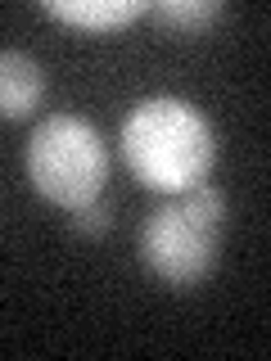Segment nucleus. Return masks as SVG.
Returning a JSON list of instances; mask_svg holds the SVG:
<instances>
[{
  "label": "nucleus",
  "mask_w": 271,
  "mask_h": 361,
  "mask_svg": "<svg viewBox=\"0 0 271 361\" xmlns=\"http://www.w3.org/2000/svg\"><path fill=\"white\" fill-rule=\"evenodd\" d=\"M68 226H73L77 235H104L109 226H113V208H109V203H100V199H90V203H82V208L68 212Z\"/></svg>",
  "instance_id": "nucleus-7"
},
{
  "label": "nucleus",
  "mask_w": 271,
  "mask_h": 361,
  "mask_svg": "<svg viewBox=\"0 0 271 361\" xmlns=\"http://www.w3.org/2000/svg\"><path fill=\"white\" fill-rule=\"evenodd\" d=\"M45 68L23 50H0V118L18 122L41 104Z\"/></svg>",
  "instance_id": "nucleus-4"
},
{
  "label": "nucleus",
  "mask_w": 271,
  "mask_h": 361,
  "mask_svg": "<svg viewBox=\"0 0 271 361\" xmlns=\"http://www.w3.org/2000/svg\"><path fill=\"white\" fill-rule=\"evenodd\" d=\"M145 0H45V14L82 32H118L145 14Z\"/></svg>",
  "instance_id": "nucleus-5"
},
{
  "label": "nucleus",
  "mask_w": 271,
  "mask_h": 361,
  "mask_svg": "<svg viewBox=\"0 0 271 361\" xmlns=\"http://www.w3.org/2000/svg\"><path fill=\"white\" fill-rule=\"evenodd\" d=\"M122 158L145 190L186 195L217 163V131L190 99L150 95L122 118Z\"/></svg>",
  "instance_id": "nucleus-1"
},
{
  "label": "nucleus",
  "mask_w": 271,
  "mask_h": 361,
  "mask_svg": "<svg viewBox=\"0 0 271 361\" xmlns=\"http://www.w3.org/2000/svg\"><path fill=\"white\" fill-rule=\"evenodd\" d=\"M23 167H28V180L41 199L73 212L82 203L100 199V190L109 180V149L86 118L54 113L32 131Z\"/></svg>",
  "instance_id": "nucleus-3"
},
{
  "label": "nucleus",
  "mask_w": 271,
  "mask_h": 361,
  "mask_svg": "<svg viewBox=\"0 0 271 361\" xmlns=\"http://www.w3.org/2000/svg\"><path fill=\"white\" fill-rule=\"evenodd\" d=\"M226 231V195L217 185H195L172 195L140 226V257L163 285L190 289L217 267Z\"/></svg>",
  "instance_id": "nucleus-2"
},
{
  "label": "nucleus",
  "mask_w": 271,
  "mask_h": 361,
  "mask_svg": "<svg viewBox=\"0 0 271 361\" xmlns=\"http://www.w3.org/2000/svg\"><path fill=\"white\" fill-rule=\"evenodd\" d=\"M150 14L181 37H199L203 27H212L226 14V5L222 0H158V5H150Z\"/></svg>",
  "instance_id": "nucleus-6"
}]
</instances>
